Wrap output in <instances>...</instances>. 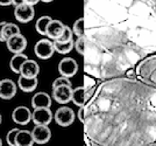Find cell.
Returning a JSON list of instances; mask_svg holds the SVG:
<instances>
[{"label": "cell", "instance_id": "5bb4252c", "mask_svg": "<svg viewBox=\"0 0 156 146\" xmlns=\"http://www.w3.org/2000/svg\"><path fill=\"white\" fill-rule=\"evenodd\" d=\"M34 143L36 144H46L51 138V131L48 125H35L32 130Z\"/></svg>", "mask_w": 156, "mask_h": 146}, {"label": "cell", "instance_id": "1f68e13d", "mask_svg": "<svg viewBox=\"0 0 156 146\" xmlns=\"http://www.w3.org/2000/svg\"><path fill=\"white\" fill-rule=\"evenodd\" d=\"M12 5V0H0V6H9Z\"/></svg>", "mask_w": 156, "mask_h": 146}, {"label": "cell", "instance_id": "8d00e7d4", "mask_svg": "<svg viewBox=\"0 0 156 146\" xmlns=\"http://www.w3.org/2000/svg\"><path fill=\"white\" fill-rule=\"evenodd\" d=\"M1 145H2V140L0 139V146H1Z\"/></svg>", "mask_w": 156, "mask_h": 146}, {"label": "cell", "instance_id": "277c9868", "mask_svg": "<svg viewBox=\"0 0 156 146\" xmlns=\"http://www.w3.org/2000/svg\"><path fill=\"white\" fill-rule=\"evenodd\" d=\"M75 118H76V115L69 106H61L54 113V119L56 122V124L62 127H68L73 124Z\"/></svg>", "mask_w": 156, "mask_h": 146}, {"label": "cell", "instance_id": "2e32d148", "mask_svg": "<svg viewBox=\"0 0 156 146\" xmlns=\"http://www.w3.org/2000/svg\"><path fill=\"white\" fill-rule=\"evenodd\" d=\"M40 74V66L36 61L26 60L20 69V75L25 77H37Z\"/></svg>", "mask_w": 156, "mask_h": 146}, {"label": "cell", "instance_id": "ac0fdd59", "mask_svg": "<svg viewBox=\"0 0 156 146\" xmlns=\"http://www.w3.org/2000/svg\"><path fill=\"white\" fill-rule=\"evenodd\" d=\"M39 84L37 77H25L20 75L19 80H18V86L20 90H22L23 93H32L34 91Z\"/></svg>", "mask_w": 156, "mask_h": 146}, {"label": "cell", "instance_id": "ba28073f", "mask_svg": "<svg viewBox=\"0 0 156 146\" xmlns=\"http://www.w3.org/2000/svg\"><path fill=\"white\" fill-rule=\"evenodd\" d=\"M58 71L62 76L65 77H73L78 73V63L77 61L72 57H64L59 61Z\"/></svg>", "mask_w": 156, "mask_h": 146}, {"label": "cell", "instance_id": "e0dca14e", "mask_svg": "<svg viewBox=\"0 0 156 146\" xmlns=\"http://www.w3.org/2000/svg\"><path fill=\"white\" fill-rule=\"evenodd\" d=\"M51 104H52V100L50 95L44 93V91L36 93L32 98L33 109H37V108H50Z\"/></svg>", "mask_w": 156, "mask_h": 146}, {"label": "cell", "instance_id": "8fae6325", "mask_svg": "<svg viewBox=\"0 0 156 146\" xmlns=\"http://www.w3.org/2000/svg\"><path fill=\"white\" fill-rule=\"evenodd\" d=\"M94 91H90L87 90L84 86H77L76 89L72 90V103L75 105H77L78 108L79 106H84L86 104V102L91 98L93 96Z\"/></svg>", "mask_w": 156, "mask_h": 146}, {"label": "cell", "instance_id": "83f0119b", "mask_svg": "<svg viewBox=\"0 0 156 146\" xmlns=\"http://www.w3.org/2000/svg\"><path fill=\"white\" fill-rule=\"evenodd\" d=\"M72 86L71 81L69 80V77H65V76H62L61 75V77H57L56 80L52 82V88H56V86Z\"/></svg>", "mask_w": 156, "mask_h": 146}, {"label": "cell", "instance_id": "836d02e7", "mask_svg": "<svg viewBox=\"0 0 156 146\" xmlns=\"http://www.w3.org/2000/svg\"><path fill=\"white\" fill-rule=\"evenodd\" d=\"M21 4H23V0H12V5L13 6H19Z\"/></svg>", "mask_w": 156, "mask_h": 146}, {"label": "cell", "instance_id": "5b68a950", "mask_svg": "<svg viewBox=\"0 0 156 146\" xmlns=\"http://www.w3.org/2000/svg\"><path fill=\"white\" fill-rule=\"evenodd\" d=\"M34 53L41 60L50 59L55 53L54 42L50 39H42V40L37 41L34 47Z\"/></svg>", "mask_w": 156, "mask_h": 146}, {"label": "cell", "instance_id": "d6a6232c", "mask_svg": "<svg viewBox=\"0 0 156 146\" xmlns=\"http://www.w3.org/2000/svg\"><path fill=\"white\" fill-rule=\"evenodd\" d=\"M41 0H23V2H26V4H29V5H36L37 2H40Z\"/></svg>", "mask_w": 156, "mask_h": 146}, {"label": "cell", "instance_id": "7c38bea8", "mask_svg": "<svg viewBox=\"0 0 156 146\" xmlns=\"http://www.w3.org/2000/svg\"><path fill=\"white\" fill-rule=\"evenodd\" d=\"M12 119L18 125H27L32 120V111L27 106H16L12 112Z\"/></svg>", "mask_w": 156, "mask_h": 146}, {"label": "cell", "instance_id": "d6986e66", "mask_svg": "<svg viewBox=\"0 0 156 146\" xmlns=\"http://www.w3.org/2000/svg\"><path fill=\"white\" fill-rule=\"evenodd\" d=\"M34 144L32 131L19 130L15 137V146H32Z\"/></svg>", "mask_w": 156, "mask_h": 146}, {"label": "cell", "instance_id": "30bf717a", "mask_svg": "<svg viewBox=\"0 0 156 146\" xmlns=\"http://www.w3.org/2000/svg\"><path fill=\"white\" fill-rule=\"evenodd\" d=\"M72 86H59L52 88V98L59 104H66L72 98Z\"/></svg>", "mask_w": 156, "mask_h": 146}, {"label": "cell", "instance_id": "6da1fadb", "mask_svg": "<svg viewBox=\"0 0 156 146\" xmlns=\"http://www.w3.org/2000/svg\"><path fill=\"white\" fill-rule=\"evenodd\" d=\"M84 131L92 144L156 145V88L139 80L105 81L86 102Z\"/></svg>", "mask_w": 156, "mask_h": 146}, {"label": "cell", "instance_id": "d590c367", "mask_svg": "<svg viewBox=\"0 0 156 146\" xmlns=\"http://www.w3.org/2000/svg\"><path fill=\"white\" fill-rule=\"evenodd\" d=\"M1 120H2V117H1V113H0V124H1Z\"/></svg>", "mask_w": 156, "mask_h": 146}, {"label": "cell", "instance_id": "d4e9b609", "mask_svg": "<svg viewBox=\"0 0 156 146\" xmlns=\"http://www.w3.org/2000/svg\"><path fill=\"white\" fill-rule=\"evenodd\" d=\"M85 47H86V36H80L77 38V40L75 41V49L78 54L85 55Z\"/></svg>", "mask_w": 156, "mask_h": 146}, {"label": "cell", "instance_id": "44dd1931", "mask_svg": "<svg viewBox=\"0 0 156 146\" xmlns=\"http://www.w3.org/2000/svg\"><path fill=\"white\" fill-rule=\"evenodd\" d=\"M54 48H55V52L62 54V55H65V54L70 53L75 48V41L71 40L68 41V42H59V41L55 40L54 41Z\"/></svg>", "mask_w": 156, "mask_h": 146}, {"label": "cell", "instance_id": "f1b7e54d", "mask_svg": "<svg viewBox=\"0 0 156 146\" xmlns=\"http://www.w3.org/2000/svg\"><path fill=\"white\" fill-rule=\"evenodd\" d=\"M125 77L130 78V80H136V73H135V68H129L128 70H126Z\"/></svg>", "mask_w": 156, "mask_h": 146}, {"label": "cell", "instance_id": "52a82bcc", "mask_svg": "<svg viewBox=\"0 0 156 146\" xmlns=\"http://www.w3.org/2000/svg\"><path fill=\"white\" fill-rule=\"evenodd\" d=\"M54 119L50 108H37L32 112V122L35 125H49Z\"/></svg>", "mask_w": 156, "mask_h": 146}, {"label": "cell", "instance_id": "603a6c76", "mask_svg": "<svg viewBox=\"0 0 156 146\" xmlns=\"http://www.w3.org/2000/svg\"><path fill=\"white\" fill-rule=\"evenodd\" d=\"M20 28L18 25H15L13 22H6V25L4 26V29H2V36L5 41H7L11 36L13 35H16V34H20Z\"/></svg>", "mask_w": 156, "mask_h": 146}, {"label": "cell", "instance_id": "ffe728a7", "mask_svg": "<svg viewBox=\"0 0 156 146\" xmlns=\"http://www.w3.org/2000/svg\"><path fill=\"white\" fill-rule=\"evenodd\" d=\"M26 60H28V56L25 55L23 53L14 54L13 57L9 61V68H11V70L15 74H20L21 66L23 64V62Z\"/></svg>", "mask_w": 156, "mask_h": 146}, {"label": "cell", "instance_id": "cb8c5ba5", "mask_svg": "<svg viewBox=\"0 0 156 146\" xmlns=\"http://www.w3.org/2000/svg\"><path fill=\"white\" fill-rule=\"evenodd\" d=\"M72 32L73 34L77 36V38H80V36H84L85 34V19L84 18H79L75 21L73 24V27H72Z\"/></svg>", "mask_w": 156, "mask_h": 146}, {"label": "cell", "instance_id": "9a60e30c", "mask_svg": "<svg viewBox=\"0 0 156 146\" xmlns=\"http://www.w3.org/2000/svg\"><path fill=\"white\" fill-rule=\"evenodd\" d=\"M65 25L59 20H54L52 19L50 21V24L47 27V36L50 39V40H58L61 38V35L64 32Z\"/></svg>", "mask_w": 156, "mask_h": 146}, {"label": "cell", "instance_id": "e575fe53", "mask_svg": "<svg viewBox=\"0 0 156 146\" xmlns=\"http://www.w3.org/2000/svg\"><path fill=\"white\" fill-rule=\"evenodd\" d=\"M42 2H46V4H49V2H51V1H54V0H41Z\"/></svg>", "mask_w": 156, "mask_h": 146}, {"label": "cell", "instance_id": "7402d4cb", "mask_svg": "<svg viewBox=\"0 0 156 146\" xmlns=\"http://www.w3.org/2000/svg\"><path fill=\"white\" fill-rule=\"evenodd\" d=\"M52 19L49 16V15H43V16H41L37 19L36 21V24H35V29H36V32L41 35H46L47 34V27L48 25L50 24V21Z\"/></svg>", "mask_w": 156, "mask_h": 146}, {"label": "cell", "instance_id": "484cf974", "mask_svg": "<svg viewBox=\"0 0 156 146\" xmlns=\"http://www.w3.org/2000/svg\"><path fill=\"white\" fill-rule=\"evenodd\" d=\"M72 36H73L72 29L69 26H65L64 32H63V34L61 35V38L57 41H59V42H68V41L72 40Z\"/></svg>", "mask_w": 156, "mask_h": 146}, {"label": "cell", "instance_id": "3957f363", "mask_svg": "<svg viewBox=\"0 0 156 146\" xmlns=\"http://www.w3.org/2000/svg\"><path fill=\"white\" fill-rule=\"evenodd\" d=\"M136 80L156 88V54L146 56L135 66Z\"/></svg>", "mask_w": 156, "mask_h": 146}, {"label": "cell", "instance_id": "9c48e42d", "mask_svg": "<svg viewBox=\"0 0 156 146\" xmlns=\"http://www.w3.org/2000/svg\"><path fill=\"white\" fill-rule=\"evenodd\" d=\"M7 49L13 54L23 53V50L27 48V39L25 35L22 34H16L11 36L8 40L6 41Z\"/></svg>", "mask_w": 156, "mask_h": 146}, {"label": "cell", "instance_id": "4fadbf2b", "mask_svg": "<svg viewBox=\"0 0 156 146\" xmlns=\"http://www.w3.org/2000/svg\"><path fill=\"white\" fill-rule=\"evenodd\" d=\"M18 86L9 78H4L0 81V98L5 100H12L16 95Z\"/></svg>", "mask_w": 156, "mask_h": 146}, {"label": "cell", "instance_id": "4dcf8cb0", "mask_svg": "<svg viewBox=\"0 0 156 146\" xmlns=\"http://www.w3.org/2000/svg\"><path fill=\"white\" fill-rule=\"evenodd\" d=\"M6 25V21H1L0 22V42H6L4 36H2V29H4V26Z\"/></svg>", "mask_w": 156, "mask_h": 146}, {"label": "cell", "instance_id": "7a4b0ae2", "mask_svg": "<svg viewBox=\"0 0 156 146\" xmlns=\"http://www.w3.org/2000/svg\"><path fill=\"white\" fill-rule=\"evenodd\" d=\"M113 49L126 73L146 56L156 54V0H114Z\"/></svg>", "mask_w": 156, "mask_h": 146}, {"label": "cell", "instance_id": "8992f818", "mask_svg": "<svg viewBox=\"0 0 156 146\" xmlns=\"http://www.w3.org/2000/svg\"><path fill=\"white\" fill-rule=\"evenodd\" d=\"M14 16L21 24H28L35 16L34 6L29 5V4H26V2L21 4L19 6H15V8H14Z\"/></svg>", "mask_w": 156, "mask_h": 146}, {"label": "cell", "instance_id": "f546056e", "mask_svg": "<svg viewBox=\"0 0 156 146\" xmlns=\"http://www.w3.org/2000/svg\"><path fill=\"white\" fill-rule=\"evenodd\" d=\"M84 117H85V108L84 106H79V109H78V119L80 120V123H84Z\"/></svg>", "mask_w": 156, "mask_h": 146}, {"label": "cell", "instance_id": "4316f807", "mask_svg": "<svg viewBox=\"0 0 156 146\" xmlns=\"http://www.w3.org/2000/svg\"><path fill=\"white\" fill-rule=\"evenodd\" d=\"M19 130L20 129H18V127H14V129L8 131V133H7L6 136V141L8 145L15 146V137H16V133H18Z\"/></svg>", "mask_w": 156, "mask_h": 146}]
</instances>
